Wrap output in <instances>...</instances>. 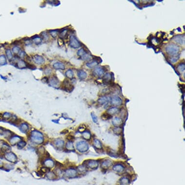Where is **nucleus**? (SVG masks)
Returning <instances> with one entry per match:
<instances>
[{"label": "nucleus", "mask_w": 185, "mask_h": 185, "mask_svg": "<svg viewBox=\"0 0 185 185\" xmlns=\"http://www.w3.org/2000/svg\"><path fill=\"white\" fill-rule=\"evenodd\" d=\"M112 164V162L110 160H106L102 163V167L104 169L109 168Z\"/></svg>", "instance_id": "nucleus-26"}, {"label": "nucleus", "mask_w": 185, "mask_h": 185, "mask_svg": "<svg viewBox=\"0 0 185 185\" xmlns=\"http://www.w3.org/2000/svg\"><path fill=\"white\" fill-rule=\"evenodd\" d=\"M98 63H99L98 62V60L96 59H95L91 63H87L86 64V66L89 68H92V67H94L96 65H97L98 64Z\"/></svg>", "instance_id": "nucleus-29"}, {"label": "nucleus", "mask_w": 185, "mask_h": 185, "mask_svg": "<svg viewBox=\"0 0 185 185\" xmlns=\"http://www.w3.org/2000/svg\"><path fill=\"white\" fill-rule=\"evenodd\" d=\"M21 140V138L20 136L16 135V136H14L12 137L9 140V142L11 145H14L16 144H18Z\"/></svg>", "instance_id": "nucleus-8"}, {"label": "nucleus", "mask_w": 185, "mask_h": 185, "mask_svg": "<svg viewBox=\"0 0 185 185\" xmlns=\"http://www.w3.org/2000/svg\"><path fill=\"white\" fill-rule=\"evenodd\" d=\"M65 148L67 150L72 151L74 150V146L72 141H69L65 145Z\"/></svg>", "instance_id": "nucleus-23"}, {"label": "nucleus", "mask_w": 185, "mask_h": 185, "mask_svg": "<svg viewBox=\"0 0 185 185\" xmlns=\"http://www.w3.org/2000/svg\"><path fill=\"white\" fill-rule=\"evenodd\" d=\"M54 145H55L56 147H58V148H62L63 147V146L64 145L65 143H64V141L63 140H62L60 139H56L54 140Z\"/></svg>", "instance_id": "nucleus-15"}, {"label": "nucleus", "mask_w": 185, "mask_h": 185, "mask_svg": "<svg viewBox=\"0 0 185 185\" xmlns=\"http://www.w3.org/2000/svg\"><path fill=\"white\" fill-rule=\"evenodd\" d=\"M5 166L6 167V169H12L13 168V165H11L6 164V166Z\"/></svg>", "instance_id": "nucleus-53"}, {"label": "nucleus", "mask_w": 185, "mask_h": 185, "mask_svg": "<svg viewBox=\"0 0 185 185\" xmlns=\"http://www.w3.org/2000/svg\"><path fill=\"white\" fill-rule=\"evenodd\" d=\"M111 104L114 106H120L122 103V100L120 97L118 96H113L111 99Z\"/></svg>", "instance_id": "nucleus-7"}, {"label": "nucleus", "mask_w": 185, "mask_h": 185, "mask_svg": "<svg viewBox=\"0 0 185 185\" xmlns=\"http://www.w3.org/2000/svg\"><path fill=\"white\" fill-rule=\"evenodd\" d=\"M104 72H105V71L103 69V68H102V67H100L96 68L94 71V74L95 75H96V76H98L99 77L102 76L104 74Z\"/></svg>", "instance_id": "nucleus-14"}, {"label": "nucleus", "mask_w": 185, "mask_h": 185, "mask_svg": "<svg viewBox=\"0 0 185 185\" xmlns=\"http://www.w3.org/2000/svg\"><path fill=\"white\" fill-rule=\"evenodd\" d=\"M77 174L76 170L73 168H69L65 170L64 175L67 178H74L77 175Z\"/></svg>", "instance_id": "nucleus-4"}, {"label": "nucleus", "mask_w": 185, "mask_h": 185, "mask_svg": "<svg viewBox=\"0 0 185 185\" xmlns=\"http://www.w3.org/2000/svg\"><path fill=\"white\" fill-rule=\"evenodd\" d=\"M20 49L18 47H17V46L14 47L13 48V49H12L13 52L14 53H15V54H18V53H19V52H20Z\"/></svg>", "instance_id": "nucleus-42"}, {"label": "nucleus", "mask_w": 185, "mask_h": 185, "mask_svg": "<svg viewBox=\"0 0 185 185\" xmlns=\"http://www.w3.org/2000/svg\"><path fill=\"white\" fill-rule=\"evenodd\" d=\"M5 158L7 161L12 163H15L17 160V156L12 152L6 153L5 155Z\"/></svg>", "instance_id": "nucleus-5"}, {"label": "nucleus", "mask_w": 185, "mask_h": 185, "mask_svg": "<svg viewBox=\"0 0 185 185\" xmlns=\"http://www.w3.org/2000/svg\"><path fill=\"white\" fill-rule=\"evenodd\" d=\"M110 100H111L110 97H107V96H103L100 97L98 99V102L100 104L103 105L109 102Z\"/></svg>", "instance_id": "nucleus-13"}, {"label": "nucleus", "mask_w": 185, "mask_h": 185, "mask_svg": "<svg viewBox=\"0 0 185 185\" xmlns=\"http://www.w3.org/2000/svg\"><path fill=\"white\" fill-rule=\"evenodd\" d=\"M17 66L20 69L24 68L27 67V63L23 60L19 61L17 63Z\"/></svg>", "instance_id": "nucleus-27"}, {"label": "nucleus", "mask_w": 185, "mask_h": 185, "mask_svg": "<svg viewBox=\"0 0 185 185\" xmlns=\"http://www.w3.org/2000/svg\"><path fill=\"white\" fill-rule=\"evenodd\" d=\"M26 145V143L25 141L21 140L18 144V147L19 148H22L24 147H25Z\"/></svg>", "instance_id": "nucleus-38"}, {"label": "nucleus", "mask_w": 185, "mask_h": 185, "mask_svg": "<svg viewBox=\"0 0 185 185\" xmlns=\"http://www.w3.org/2000/svg\"><path fill=\"white\" fill-rule=\"evenodd\" d=\"M112 123L114 125H115L116 126H120L122 123L123 121L121 119H120L119 117H115L112 120Z\"/></svg>", "instance_id": "nucleus-20"}, {"label": "nucleus", "mask_w": 185, "mask_h": 185, "mask_svg": "<svg viewBox=\"0 0 185 185\" xmlns=\"http://www.w3.org/2000/svg\"><path fill=\"white\" fill-rule=\"evenodd\" d=\"M76 148L78 151L83 153L88 151L89 149V145L86 141L81 140L76 144Z\"/></svg>", "instance_id": "nucleus-3"}, {"label": "nucleus", "mask_w": 185, "mask_h": 185, "mask_svg": "<svg viewBox=\"0 0 185 185\" xmlns=\"http://www.w3.org/2000/svg\"><path fill=\"white\" fill-rule=\"evenodd\" d=\"M33 60L35 62V63L38 65H41L43 63H44L45 62V60L44 58L42 57V56L39 55H35L33 57Z\"/></svg>", "instance_id": "nucleus-11"}, {"label": "nucleus", "mask_w": 185, "mask_h": 185, "mask_svg": "<svg viewBox=\"0 0 185 185\" xmlns=\"http://www.w3.org/2000/svg\"><path fill=\"white\" fill-rule=\"evenodd\" d=\"M86 166L90 169H96L98 166V162L95 160H90L89 162H87L86 164Z\"/></svg>", "instance_id": "nucleus-10"}, {"label": "nucleus", "mask_w": 185, "mask_h": 185, "mask_svg": "<svg viewBox=\"0 0 185 185\" xmlns=\"http://www.w3.org/2000/svg\"><path fill=\"white\" fill-rule=\"evenodd\" d=\"M3 162L1 160H0V168H2L3 166Z\"/></svg>", "instance_id": "nucleus-56"}, {"label": "nucleus", "mask_w": 185, "mask_h": 185, "mask_svg": "<svg viewBox=\"0 0 185 185\" xmlns=\"http://www.w3.org/2000/svg\"><path fill=\"white\" fill-rule=\"evenodd\" d=\"M78 170L81 173H83L85 171V167L84 166H80L78 168Z\"/></svg>", "instance_id": "nucleus-46"}, {"label": "nucleus", "mask_w": 185, "mask_h": 185, "mask_svg": "<svg viewBox=\"0 0 185 185\" xmlns=\"http://www.w3.org/2000/svg\"><path fill=\"white\" fill-rule=\"evenodd\" d=\"M30 138L32 143L37 145L42 144L44 141V137L42 133L37 130L31 132Z\"/></svg>", "instance_id": "nucleus-1"}, {"label": "nucleus", "mask_w": 185, "mask_h": 185, "mask_svg": "<svg viewBox=\"0 0 185 185\" xmlns=\"http://www.w3.org/2000/svg\"><path fill=\"white\" fill-rule=\"evenodd\" d=\"M102 117V118L104 120H107V119H109L110 118H111V116L109 115L108 114V115H103Z\"/></svg>", "instance_id": "nucleus-49"}, {"label": "nucleus", "mask_w": 185, "mask_h": 185, "mask_svg": "<svg viewBox=\"0 0 185 185\" xmlns=\"http://www.w3.org/2000/svg\"><path fill=\"white\" fill-rule=\"evenodd\" d=\"M70 46L75 49L79 48L80 46V43L75 36H71L70 38Z\"/></svg>", "instance_id": "nucleus-6"}, {"label": "nucleus", "mask_w": 185, "mask_h": 185, "mask_svg": "<svg viewBox=\"0 0 185 185\" xmlns=\"http://www.w3.org/2000/svg\"><path fill=\"white\" fill-rule=\"evenodd\" d=\"M113 132L115 134L119 135L121 134L122 132V128L120 126H116L115 129H113Z\"/></svg>", "instance_id": "nucleus-31"}, {"label": "nucleus", "mask_w": 185, "mask_h": 185, "mask_svg": "<svg viewBox=\"0 0 185 185\" xmlns=\"http://www.w3.org/2000/svg\"><path fill=\"white\" fill-rule=\"evenodd\" d=\"M51 35L53 37H55L57 35V33H58V31L57 30H51L50 31Z\"/></svg>", "instance_id": "nucleus-45"}, {"label": "nucleus", "mask_w": 185, "mask_h": 185, "mask_svg": "<svg viewBox=\"0 0 185 185\" xmlns=\"http://www.w3.org/2000/svg\"><path fill=\"white\" fill-rule=\"evenodd\" d=\"M179 58V57L178 56H176V57H173L170 59V61H171V62L172 63H175L177 61V60Z\"/></svg>", "instance_id": "nucleus-51"}, {"label": "nucleus", "mask_w": 185, "mask_h": 185, "mask_svg": "<svg viewBox=\"0 0 185 185\" xmlns=\"http://www.w3.org/2000/svg\"><path fill=\"white\" fill-rule=\"evenodd\" d=\"M4 131H5L3 130V129H2V128L0 127V134H2L3 133H4Z\"/></svg>", "instance_id": "nucleus-55"}, {"label": "nucleus", "mask_w": 185, "mask_h": 185, "mask_svg": "<svg viewBox=\"0 0 185 185\" xmlns=\"http://www.w3.org/2000/svg\"><path fill=\"white\" fill-rule=\"evenodd\" d=\"M32 39L35 42V43L36 44H40L42 41V39L37 35H36L35 37H33Z\"/></svg>", "instance_id": "nucleus-34"}, {"label": "nucleus", "mask_w": 185, "mask_h": 185, "mask_svg": "<svg viewBox=\"0 0 185 185\" xmlns=\"http://www.w3.org/2000/svg\"><path fill=\"white\" fill-rule=\"evenodd\" d=\"M19 129L21 132H22L23 133H26V132H28V130H29V126H28V124H27L26 123H22L20 125Z\"/></svg>", "instance_id": "nucleus-18"}, {"label": "nucleus", "mask_w": 185, "mask_h": 185, "mask_svg": "<svg viewBox=\"0 0 185 185\" xmlns=\"http://www.w3.org/2000/svg\"><path fill=\"white\" fill-rule=\"evenodd\" d=\"M25 55V53L24 52H21L20 53V56L21 57V58H23V57H24V55Z\"/></svg>", "instance_id": "nucleus-54"}, {"label": "nucleus", "mask_w": 185, "mask_h": 185, "mask_svg": "<svg viewBox=\"0 0 185 185\" xmlns=\"http://www.w3.org/2000/svg\"><path fill=\"white\" fill-rule=\"evenodd\" d=\"M66 33H67L66 30H62V31H61V32H60V36L61 38H62V37H65L66 35Z\"/></svg>", "instance_id": "nucleus-44"}, {"label": "nucleus", "mask_w": 185, "mask_h": 185, "mask_svg": "<svg viewBox=\"0 0 185 185\" xmlns=\"http://www.w3.org/2000/svg\"><path fill=\"white\" fill-rule=\"evenodd\" d=\"M42 38L43 39H44L45 40H48L49 39V36L48 35H47V34H46L45 32H43V34H42Z\"/></svg>", "instance_id": "nucleus-47"}, {"label": "nucleus", "mask_w": 185, "mask_h": 185, "mask_svg": "<svg viewBox=\"0 0 185 185\" xmlns=\"http://www.w3.org/2000/svg\"><path fill=\"white\" fill-rule=\"evenodd\" d=\"M185 64H180L177 67V69L179 71V72L182 73L185 70Z\"/></svg>", "instance_id": "nucleus-35"}, {"label": "nucleus", "mask_w": 185, "mask_h": 185, "mask_svg": "<svg viewBox=\"0 0 185 185\" xmlns=\"http://www.w3.org/2000/svg\"><path fill=\"white\" fill-rule=\"evenodd\" d=\"M78 76L80 80H83L86 78L87 73L83 70H80L78 72Z\"/></svg>", "instance_id": "nucleus-24"}, {"label": "nucleus", "mask_w": 185, "mask_h": 185, "mask_svg": "<svg viewBox=\"0 0 185 185\" xmlns=\"http://www.w3.org/2000/svg\"><path fill=\"white\" fill-rule=\"evenodd\" d=\"M92 119H93V121L95 122V123H97V117L94 115V113H92Z\"/></svg>", "instance_id": "nucleus-50"}, {"label": "nucleus", "mask_w": 185, "mask_h": 185, "mask_svg": "<svg viewBox=\"0 0 185 185\" xmlns=\"http://www.w3.org/2000/svg\"><path fill=\"white\" fill-rule=\"evenodd\" d=\"M6 64V59L5 55L0 56V65H3Z\"/></svg>", "instance_id": "nucleus-33"}, {"label": "nucleus", "mask_w": 185, "mask_h": 185, "mask_svg": "<svg viewBox=\"0 0 185 185\" xmlns=\"http://www.w3.org/2000/svg\"><path fill=\"white\" fill-rule=\"evenodd\" d=\"M11 117H12V115L9 112H5L3 115V117L5 119H10Z\"/></svg>", "instance_id": "nucleus-41"}, {"label": "nucleus", "mask_w": 185, "mask_h": 185, "mask_svg": "<svg viewBox=\"0 0 185 185\" xmlns=\"http://www.w3.org/2000/svg\"><path fill=\"white\" fill-rule=\"evenodd\" d=\"M58 43L60 46H62L64 44V42L61 38H60L58 40Z\"/></svg>", "instance_id": "nucleus-48"}, {"label": "nucleus", "mask_w": 185, "mask_h": 185, "mask_svg": "<svg viewBox=\"0 0 185 185\" xmlns=\"http://www.w3.org/2000/svg\"><path fill=\"white\" fill-rule=\"evenodd\" d=\"M77 53H78V55L80 56H82L83 55H84V54L86 53V52L85 51V50L83 49H81L80 50H78Z\"/></svg>", "instance_id": "nucleus-39"}, {"label": "nucleus", "mask_w": 185, "mask_h": 185, "mask_svg": "<svg viewBox=\"0 0 185 185\" xmlns=\"http://www.w3.org/2000/svg\"></svg>", "instance_id": "nucleus-57"}, {"label": "nucleus", "mask_w": 185, "mask_h": 185, "mask_svg": "<svg viewBox=\"0 0 185 185\" xmlns=\"http://www.w3.org/2000/svg\"><path fill=\"white\" fill-rule=\"evenodd\" d=\"M5 53H6V56L7 57V58L10 60H11L13 58V55H12V52L10 50H6V51H5Z\"/></svg>", "instance_id": "nucleus-37"}, {"label": "nucleus", "mask_w": 185, "mask_h": 185, "mask_svg": "<svg viewBox=\"0 0 185 185\" xmlns=\"http://www.w3.org/2000/svg\"><path fill=\"white\" fill-rule=\"evenodd\" d=\"M81 57H82V60H85V61H89L92 58L91 56L89 54H88L87 53H86L84 55H83L82 56H81Z\"/></svg>", "instance_id": "nucleus-36"}, {"label": "nucleus", "mask_w": 185, "mask_h": 185, "mask_svg": "<svg viewBox=\"0 0 185 185\" xmlns=\"http://www.w3.org/2000/svg\"><path fill=\"white\" fill-rule=\"evenodd\" d=\"M10 149V146H9L7 145H3L2 147V150H3V151H4V152H6V151H9V150Z\"/></svg>", "instance_id": "nucleus-43"}, {"label": "nucleus", "mask_w": 185, "mask_h": 185, "mask_svg": "<svg viewBox=\"0 0 185 185\" xmlns=\"http://www.w3.org/2000/svg\"><path fill=\"white\" fill-rule=\"evenodd\" d=\"M65 75L67 78H68L69 79H72L73 77L74 73H73V72L72 71V70L68 69L65 72Z\"/></svg>", "instance_id": "nucleus-32"}, {"label": "nucleus", "mask_w": 185, "mask_h": 185, "mask_svg": "<svg viewBox=\"0 0 185 185\" xmlns=\"http://www.w3.org/2000/svg\"><path fill=\"white\" fill-rule=\"evenodd\" d=\"M113 169L114 170H115L116 172L118 173H122L124 171V167L123 165L121 164H116L115 166H114L113 167Z\"/></svg>", "instance_id": "nucleus-19"}, {"label": "nucleus", "mask_w": 185, "mask_h": 185, "mask_svg": "<svg viewBox=\"0 0 185 185\" xmlns=\"http://www.w3.org/2000/svg\"><path fill=\"white\" fill-rule=\"evenodd\" d=\"M50 84L51 86L54 87H57L59 85V80L56 77H53L50 80Z\"/></svg>", "instance_id": "nucleus-17"}, {"label": "nucleus", "mask_w": 185, "mask_h": 185, "mask_svg": "<svg viewBox=\"0 0 185 185\" xmlns=\"http://www.w3.org/2000/svg\"><path fill=\"white\" fill-rule=\"evenodd\" d=\"M165 50L166 52L168 54L170 55L175 56L178 53L179 51V48L178 46L175 44H171L168 45L165 48Z\"/></svg>", "instance_id": "nucleus-2"}, {"label": "nucleus", "mask_w": 185, "mask_h": 185, "mask_svg": "<svg viewBox=\"0 0 185 185\" xmlns=\"http://www.w3.org/2000/svg\"><path fill=\"white\" fill-rule=\"evenodd\" d=\"M94 146L98 149H101L102 148V145L100 140H99L97 139H95L94 140Z\"/></svg>", "instance_id": "nucleus-25"}, {"label": "nucleus", "mask_w": 185, "mask_h": 185, "mask_svg": "<svg viewBox=\"0 0 185 185\" xmlns=\"http://www.w3.org/2000/svg\"><path fill=\"white\" fill-rule=\"evenodd\" d=\"M120 109L116 107H112L108 110L107 113L110 115H115L119 112Z\"/></svg>", "instance_id": "nucleus-12"}, {"label": "nucleus", "mask_w": 185, "mask_h": 185, "mask_svg": "<svg viewBox=\"0 0 185 185\" xmlns=\"http://www.w3.org/2000/svg\"><path fill=\"white\" fill-rule=\"evenodd\" d=\"M82 136L84 139L86 140H89L91 139V135L89 131H84L83 132H82Z\"/></svg>", "instance_id": "nucleus-28"}, {"label": "nucleus", "mask_w": 185, "mask_h": 185, "mask_svg": "<svg viewBox=\"0 0 185 185\" xmlns=\"http://www.w3.org/2000/svg\"><path fill=\"white\" fill-rule=\"evenodd\" d=\"M53 67L55 69H62V70H64L65 69V65L63 64H62L61 63H59V62H57V63H55L53 65Z\"/></svg>", "instance_id": "nucleus-22"}, {"label": "nucleus", "mask_w": 185, "mask_h": 185, "mask_svg": "<svg viewBox=\"0 0 185 185\" xmlns=\"http://www.w3.org/2000/svg\"><path fill=\"white\" fill-rule=\"evenodd\" d=\"M174 40L176 43H178L179 44H181V45L184 44V43H185L184 37H183V36L181 35H176L174 37Z\"/></svg>", "instance_id": "nucleus-16"}, {"label": "nucleus", "mask_w": 185, "mask_h": 185, "mask_svg": "<svg viewBox=\"0 0 185 185\" xmlns=\"http://www.w3.org/2000/svg\"><path fill=\"white\" fill-rule=\"evenodd\" d=\"M46 177L50 180H54L57 178V175L53 172H48L46 173Z\"/></svg>", "instance_id": "nucleus-21"}, {"label": "nucleus", "mask_w": 185, "mask_h": 185, "mask_svg": "<svg viewBox=\"0 0 185 185\" xmlns=\"http://www.w3.org/2000/svg\"><path fill=\"white\" fill-rule=\"evenodd\" d=\"M85 130V127L84 126V127H83V126H80L79 128V131H80V132H83L84 131H85L84 130Z\"/></svg>", "instance_id": "nucleus-52"}, {"label": "nucleus", "mask_w": 185, "mask_h": 185, "mask_svg": "<svg viewBox=\"0 0 185 185\" xmlns=\"http://www.w3.org/2000/svg\"><path fill=\"white\" fill-rule=\"evenodd\" d=\"M45 167L48 168H51L54 167L55 163L54 161L50 159H46L43 162Z\"/></svg>", "instance_id": "nucleus-9"}, {"label": "nucleus", "mask_w": 185, "mask_h": 185, "mask_svg": "<svg viewBox=\"0 0 185 185\" xmlns=\"http://www.w3.org/2000/svg\"><path fill=\"white\" fill-rule=\"evenodd\" d=\"M120 181H121V182L122 184H123V185L127 184H129V179L126 178V177H123L121 179Z\"/></svg>", "instance_id": "nucleus-40"}, {"label": "nucleus", "mask_w": 185, "mask_h": 185, "mask_svg": "<svg viewBox=\"0 0 185 185\" xmlns=\"http://www.w3.org/2000/svg\"><path fill=\"white\" fill-rule=\"evenodd\" d=\"M111 79V74L110 73H109L106 74L104 75V78H103V80H104V81H105V83H109V82L110 81Z\"/></svg>", "instance_id": "nucleus-30"}]
</instances>
